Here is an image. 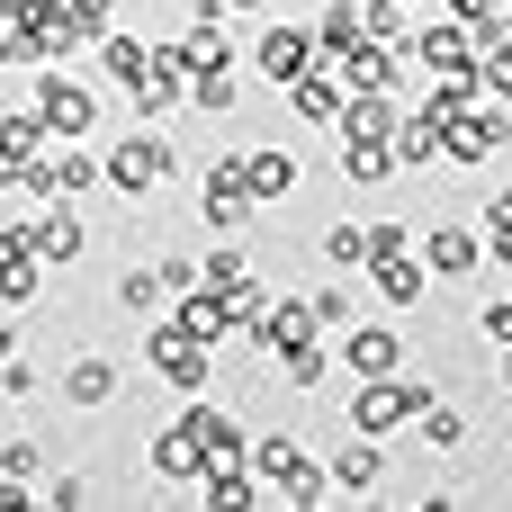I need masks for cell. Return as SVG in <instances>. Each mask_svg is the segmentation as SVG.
Here are the masks:
<instances>
[{
    "label": "cell",
    "mask_w": 512,
    "mask_h": 512,
    "mask_svg": "<svg viewBox=\"0 0 512 512\" xmlns=\"http://www.w3.org/2000/svg\"><path fill=\"white\" fill-rule=\"evenodd\" d=\"M243 459H252V477H261V504H324V495H333V477H324L297 441H252Z\"/></svg>",
    "instance_id": "obj_1"
},
{
    "label": "cell",
    "mask_w": 512,
    "mask_h": 512,
    "mask_svg": "<svg viewBox=\"0 0 512 512\" xmlns=\"http://www.w3.org/2000/svg\"><path fill=\"white\" fill-rule=\"evenodd\" d=\"M441 153H450V162H495V153H512V108L477 90V99L441 126Z\"/></svg>",
    "instance_id": "obj_2"
},
{
    "label": "cell",
    "mask_w": 512,
    "mask_h": 512,
    "mask_svg": "<svg viewBox=\"0 0 512 512\" xmlns=\"http://www.w3.org/2000/svg\"><path fill=\"white\" fill-rule=\"evenodd\" d=\"M153 378H162V387H180V396H207L216 351H207L189 324H171V333H153Z\"/></svg>",
    "instance_id": "obj_3"
},
{
    "label": "cell",
    "mask_w": 512,
    "mask_h": 512,
    "mask_svg": "<svg viewBox=\"0 0 512 512\" xmlns=\"http://www.w3.org/2000/svg\"><path fill=\"white\" fill-rule=\"evenodd\" d=\"M36 117H45V135H90V126H99V90H81L72 72L45 63V81H36Z\"/></svg>",
    "instance_id": "obj_4"
},
{
    "label": "cell",
    "mask_w": 512,
    "mask_h": 512,
    "mask_svg": "<svg viewBox=\"0 0 512 512\" xmlns=\"http://www.w3.org/2000/svg\"><path fill=\"white\" fill-rule=\"evenodd\" d=\"M432 387H405V378H360V405H351V432H369V441H387L396 423H414V405H423Z\"/></svg>",
    "instance_id": "obj_5"
},
{
    "label": "cell",
    "mask_w": 512,
    "mask_h": 512,
    "mask_svg": "<svg viewBox=\"0 0 512 512\" xmlns=\"http://www.w3.org/2000/svg\"><path fill=\"white\" fill-rule=\"evenodd\" d=\"M108 180H117L126 198H144V189H162V180H171V144H162V135H126V144L108 153Z\"/></svg>",
    "instance_id": "obj_6"
},
{
    "label": "cell",
    "mask_w": 512,
    "mask_h": 512,
    "mask_svg": "<svg viewBox=\"0 0 512 512\" xmlns=\"http://www.w3.org/2000/svg\"><path fill=\"white\" fill-rule=\"evenodd\" d=\"M198 216H207L216 234H243V216H252V180H243V162H216V171L198 180Z\"/></svg>",
    "instance_id": "obj_7"
},
{
    "label": "cell",
    "mask_w": 512,
    "mask_h": 512,
    "mask_svg": "<svg viewBox=\"0 0 512 512\" xmlns=\"http://www.w3.org/2000/svg\"><path fill=\"white\" fill-rule=\"evenodd\" d=\"M351 378H396L405 369V333L396 324H360V333H342V351H333Z\"/></svg>",
    "instance_id": "obj_8"
},
{
    "label": "cell",
    "mask_w": 512,
    "mask_h": 512,
    "mask_svg": "<svg viewBox=\"0 0 512 512\" xmlns=\"http://www.w3.org/2000/svg\"><path fill=\"white\" fill-rule=\"evenodd\" d=\"M405 63H423V72H468V63H477V36H468L459 18H432L423 36H405Z\"/></svg>",
    "instance_id": "obj_9"
},
{
    "label": "cell",
    "mask_w": 512,
    "mask_h": 512,
    "mask_svg": "<svg viewBox=\"0 0 512 512\" xmlns=\"http://www.w3.org/2000/svg\"><path fill=\"white\" fill-rule=\"evenodd\" d=\"M27 243H36V261L54 270V261H81V252H90V225H81L63 198H45V216L27 225Z\"/></svg>",
    "instance_id": "obj_10"
},
{
    "label": "cell",
    "mask_w": 512,
    "mask_h": 512,
    "mask_svg": "<svg viewBox=\"0 0 512 512\" xmlns=\"http://www.w3.org/2000/svg\"><path fill=\"white\" fill-rule=\"evenodd\" d=\"M36 288H45V261H36L27 225H0V306H27Z\"/></svg>",
    "instance_id": "obj_11"
},
{
    "label": "cell",
    "mask_w": 512,
    "mask_h": 512,
    "mask_svg": "<svg viewBox=\"0 0 512 512\" xmlns=\"http://www.w3.org/2000/svg\"><path fill=\"white\" fill-rule=\"evenodd\" d=\"M477 261H486V234H468V225H432L423 234V270L432 279H468Z\"/></svg>",
    "instance_id": "obj_12"
},
{
    "label": "cell",
    "mask_w": 512,
    "mask_h": 512,
    "mask_svg": "<svg viewBox=\"0 0 512 512\" xmlns=\"http://www.w3.org/2000/svg\"><path fill=\"white\" fill-rule=\"evenodd\" d=\"M324 477H333V495H369V486H387V450H378L369 432H351V441L333 450V468H324Z\"/></svg>",
    "instance_id": "obj_13"
},
{
    "label": "cell",
    "mask_w": 512,
    "mask_h": 512,
    "mask_svg": "<svg viewBox=\"0 0 512 512\" xmlns=\"http://www.w3.org/2000/svg\"><path fill=\"white\" fill-rule=\"evenodd\" d=\"M252 63H261V72H270V81H279V90H288V81H297V72H306V63H315V27H270V36H261V54H252Z\"/></svg>",
    "instance_id": "obj_14"
},
{
    "label": "cell",
    "mask_w": 512,
    "mask_h": 512,
    "mask_svg": "<svg viewBox=\"0 0 512 512\" xmlns=\"http://www.w3.org/2000/svg\"><path fill=\"white\" fill-rule=\"evenodd\" d=\"M288 108H297L306 126H333V117H342V81H333L324 63H306V72L288 81Z\"/></svg>",
    "instance_id": "obj_15"
},
{
    "label": "cell",
    "mask_w": 512,
    "mask_h": 512,
    "mask_svg": "<svg viewBox=\"0 0 512 512\" xmlns=\"http://www.w3.org/2000/svg\"><path fill=\"white\" fill-rule=\"evenodd\" d=\"M387 171H396V144L369 126H342V180H387Z\"/></svg>",
    "instance_id": "obj_16"
},
{
    "label": "cell",
    "mask_w": 512,
    "mask_h": 512,
    "mask_svg": "<svg viewBox=\"0 0 512 512\" xmlns=\"http://www.w3.org/2000/svg\"><path fill=\"white\" fill-rule=\"evenodd\" d=\"M243 180H252V207H270V198H288V189H297V153L261 144V153H243Z\"/></svg>",
    "instance_id": "obj_17"
},
{
    "label": "cell",
    "mask_w": 512,
    "mask_h": 512,
    "mask_svg": "<svg viewBox=\"0 0 512 512\" xmlns=\"http://www.w3.org/2000/svg\"><path fill=\"white\" fill-rule=\"evenodd\" d=\"M369 288H378L387 306H423V288H432V270H423L414 252H396V261H369Z\"/></svg>",
    "instance_id": "obj_18"
},
{
    "label": "cell",
    "mask_w": 512,
    "mask_h": 512,
    "mask_svg": "<svg viewBox=\"0 0 512 512\" xmlns=\"http://www.w3.org/2000/svg\"><path fill=\"white\" fill-rule=\"evenodd\" d=\"M198 468H207V441H198V423L180 414V423L153 441V477H198Z\"/></svg>",
    "instance_id": "obj_19"
},
{
    "label": "cell",
    "mask_w": 512,
    "mask_h": 512,
    "mask_svg": "<svg viewBox=\"0 0 512 512\" xmlns=\"http://www.w3.org/2000/svg\"><path fill=\"white\" fill-rule=\"evenodd\" d=\"M189 423H198V441H207V468H234L252 441H243V423L234 414H216V405H189Z\"/></svg>",
    "instance_id": "obj_20"
},
{
    "label": "cell",
    "mask_w": 512,
    "mask_h": 512,
    "mask_svg": "<svg viewBox=\"0 0 512 512\" xmlns=\"http://www.w3.org/2000/svg\"><path fill=\"white\" fill-rule=\"evenodd\" d=\"M468 72H477V90H486V99H504V108H512V36H504V27H495V36H477V63H468Z\"/></svg>",
    "instance_id": "obj_21"
},
{
    "label": "cell",
    "mask_w": 512,
    "mask_h": 512,
    "mask_svg": "<svg viewBox=\"0 0 512 512\" xmlns=\"http://www.w3.org/2000/svg\"><path fill=\"white\" fill-rule=\"evenodd\" d=\"M108 81L144 99V90H153V45H144V36H108Z\"/></svg>",
    "instance_id": "obj_22"
},
{
    "label": "cell",
    "mask_w": 512,
    "mask_h": 512,
    "mask_svg": "<svg viewBox=\"0 0 512 512\" xmlns=\"http://www.w3.org/2000/svg\"><path fill=\"white\" fill-rule=\"evenodd\" d=\"M36 153H45V117H36V108L0 117V180H9L18 162H36Z\"/></svg>",
    "instance_id": "obj_23"
},
{
    "label": "cell",
    "mask_w": 512,
    "mask_h": 512,
    "mask_svg": "<svg viewBox=\"0 0 512 512\" xmlns=\"http://www.w3.org/2000/svg\"><path fill=\"white\" fill-rule=\"evenodd\" d=\"M63 396H72V405H108V396H117V369H108L99 351H81V360L63 369Z\"/></svg>",
    "instance_id": "obj_24"
},
{
    "label": "cell",
    "mask_w": 512,
    "mask_h": 512,
    "mask_svg": "<svg viewBox=\"0 0 512 512\" xmlns=\"http://www.w3.org/2000/svg\"><path fill=\"white\" fill-rule=\"evenodd\" d=\"M414 432H423L432 450H468V414H459V405H441V396H423V405H414Z\"/></svg>",
    "instance_id": "obj_25"
},
{
    "label": "cell",
    "mask_w": 512,
    "mask_h": 512,
    "mask_svg": "<svg viewBox=\"0 0 512 512\" xmlns=\"http://www.w3.org/2000/svg\"><path fill=\"white\" fill-rule=\"evenodd\" d=\"M342 45H360V0H333L315 18V54H342Z\"/></svg>",
    "instance_id": "obj_26"
},
{
    "label": "cell",
    "mask_w": 512,
    "mask_h": 512,
    "mask_svg": "<svg viewBox=\"0 0 512 512\" xmlns=\"http://www.w3.org/2000/svg\"><path fill=\"white\" fill-rule=\"evenodd\" d=\"M396 252H414L405 225H360V270H369V261H396Z\"/></svg>",
    "instance_id": "obj_27"
},
{
    "label": "cell",
    "mask_w": 512,
    "mask_h": 512,
    "mask_svg": "<svg viewBox=\"0 0 512 512\" xmlns=\"http://www.w3.org/2000/svg\"><path fill=\"white\" fill-rule=\"evenodd\" d=\"M27 63H36V27L9 18V27H0V72H27Z\"/></svg>",
    "instance_id": "obj_28"
},
{
    "label": "cell",
    "mask_w": 512,
    "mask_h": 512,
    "mask_svg": "<svg viewBox=\"0 0 512 512\" xmlns=\"http://www.w3.org/2000/svg\"><path fill=\"white\" fill-rule=\"evenodd\" d=\"M450 18H459L468 36H495V27H504V0H450Z\"/></svg>",
    "instance_id": "obj_29"
},
{
    "label": "cell",
    "mask_w": 512,
    "mask_h": 512,
    "mask_svg": "<svg viewBox=\"0 0 512 512\" xmlns=\"http://www.w3.org/2000/svg\"><path fill=\"white\" fill-rule=\"evenodd\" d=\"M279 369H288V387H315V378H324V351L297 342V351H279Z\"/></svg>",
    "instance_id": "obj_30"
},
{
    "label": "cell",
    "mask_w": 512,
    "mask_h": 512,
    "mask_svg": "<svg viewBox=\"0 0 512 512\" xmlns=\"http://www.w3.org/2000/svg\"><path fill=\"white\" fill-rule=\"evenodd\" d=\"M324 261H333V270H360V225H333V234H324Z\"/></svg>",
    "instance_id": "obj_31"
},
{
    "label": "cell",
    "mask_w": 512,
    "mask_h": 512,
    "mask_svg": "<svg viewBox=\"0 0 512 512\" xmlns=\"http://www.w3.org/2000/svg\"><path fill=\"white\" fill-rule=\"evenodd\" d=\"M153 279H162V297H189V288H198V261L171 252V261H153Z\"/></svg>",
    "instance_id": "obj_32"
},
{
    "label": "cell",
    "mask_w": 512,
    "mask_h": 512,
    "mask_svg": "<svg viewBox=\"0 0 512 512\" xmlns=\"http://www.w3.org/2000/svg\"><path fill=\"white\" fill-rule=\"evenodd\" d=\"M117 306H126V315H153V306H162V279H144V270H135V279L117 288Z\"/></svg>",
    "instance_id": "obj_33"
},
{
    "label": "cell",
    "mask_w": 512,
    "mask_h": 512,
    "mask_svg": "<svg viewBox=\"0 0 512 512\" xmlns=\"http://www.w3.org/2000/svg\"><path fill=\"white\" fill-rule=\"evenodd\" d=\"M306 306H315V333H333V324H342V315H351V297H342V288H315V297H306Z\"/></svg>",
    "instance_id": "obj_34"
},
{
    "label": "cell",
    "mask_w": 512,
    "mask_h": 512,
    "mask_svg": "<svg viewBox=\"0 0 512 512\" xmlns=\"http://www.w3.org/2000/svg\"><path fill=\"white\" fill-rule=\"evenodd\" d=\"M477 324H486V342H512V297H486V315H477Z\"/></svg>",
    "instance_id": "obj_35"
},
{
    "label": "cell",
    "mask_w": 512,
    "mask_h": 512,
    "mask_svg": "<svg viewBox=\"0 0 512 512\" xmlns=\"http://www.w3.org/2000/svg\"><path fill=\"white\" fill-rule=\"evenodd\" d=\"M45 504H63V512L90 504V477H54V486H45Z\"/></svg>",
    "instance_id": "obj_36"
},
{
    "label": "cell",
    "mask_w": 512,
    "mask_h": 512,
    "mask_svg": "<svg viewBox=\"0 0 512 512\" xmlns=\"http://www.w3.org/2000/svg\"><path fill=\"white\" fill-rule=\"evenodd\" d=\"M512 225V189H495V198H486V234H504Z\"/></svg>",
    "instance_id": "obj_37"
},
{
    "label": "cell",
    "mask_w": 512,
    "mask_h": 512,
    "mask_svg": "<svg viewBox=\"0 0 512 512\" xmlns=\"http://www.w3.org/2000/svg\"><path fill=\"white\" fill-rule=\"evenodd\" d=\"M486 261H495V270H512V225H504V234H486Z\"/></svg>",
    "instance_id": "obj_38"
},
{
    "label": "cell",
    "mask_w": 512,
    "mask_h": 512,
    "mask_svg": "<svg viewBox=\"0 0 512 512\" xmlns=\"http://www.w3.org/2000/svg\"><path fill=\"white\" fill-rule=\"evenodd\" d=\"M9 351H18V324H0V360H9Z\"/></svg>",
    "instance_id": "obj_39"
},
{
    "label": "cell",
    "mask_w": 512,
    "mask_h": 512,
    "mask_svg": "<svg viewBox=\"0 0 512 512\" xmlns=\"http://www.w3.org/2000/svg\"><path fill=\"white\" fill-rule=\"evenodd\" d=\"M27 9H36V0H0V18H27Z\"/></svg>",
    "instance_id": "obj_40"
},
{
    "label": "cell",
    "mask_w": 512,
    "mask_h": 512,
    "mask_svg": "<svg viewBox=\"0 0 512 512\" xmlns=\"http://www.w3.org/2000/svg\"><path fill=\"white\" fill-rule=\"evenodd\" d=\"M504 396H512V342H504Z\"/></svg>",
    "instance_id": "obj_41"
},
{
    "label": "cell",
    "mask_w": 512,
    "mask_h": 512,
    "mask_svg": "<svg viewBox=\"0 0 512 512\" xmlns=\"http://www.w3.org/2000/svg\"><path fill=\"white\" fill-rule=\"evenodd\" d=\"M216 9H261V0H216Z\"/></svg>",
    "instance_id": "obj_42"
},
{
    "label": "cell",
    "mask_w": 512,
    "mask_h": 512,
    "mask_svg": "<svg viewBox=\"0 0 512 512\" xmlns=\"http://www.w3.org/2000/svg\"><path fill=\"white\" fill-rule=\"evenodd\" d=\"M504 18H512V0H504Z\"/></svg>",
    "instance_id": "obj_43"
},
{
    "label": "cell",
    "mask_w": 512,
    "mask_h": 512,
    "mask_svg": "<svg viewBox=\"0 0 512 512\" xmlns=\"http://www.w3.org/2000/svg\"><path fill=\"white\" fill-rule=\"evenodd\" d=\"M504 297H512V288H504Z\"/></svg>",
    "instance_id": "obj_44"
}]
</instances>
